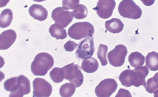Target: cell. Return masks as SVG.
Here are the masks:
<instances>
[{
    "mask_svg": "<svg viewBox=\"0 0 158 97\" xmlns=\"http://www.w3.org/2000/svg\"><path fill=\"white\" fill-rule=\"evenodd\" d=\"M54 64V60L52 55L47 52H41L36 55L32 63L31 72L35 76H45Z\"/></svg>",
    "mask_w": 158,
    "mask_h": 97,
    "instance_id": "1",
    "label": "cell"
},
{
    "mask_svg": "<svg viewBox=\"0 0 158 97\" xmlns=\"http://www.w3.org/2000/svg\"><path fill=\"white\" fill-rule=\"evenodd\" d=\"M95 32L93 25L89 22L75 23L69 28L68 34L71 38L80 40L94 36Z\"/></svg>",
    "mask_w": 158,
    "mask_h": 97,
    "instance_id": "2",
    "label": "cell"
},
{
    "mask_svg": "<svg viewBox=\"0 0 158 97\" xmlns=\"http://www.w3.org/2000/svg\"><path fill=\"white\" fill-rule=\"evenodd\" d=\"M118 10L124 18L136 20L141 17V9L132 0H123L119 3Z\"/></svg>",
    "mask_w": 158,
    "mask_h": 97,
    "instance_id": "3",
    "label": "cell"
},
{
    "mask_svg": "<svg viewBox=\"0 0 158 97\" xmlns=\"http://www.w3.org/2000/svg\"><path fill=\"white\" fill-rule=\"evenodd\" d=\"M64 73V79L69 80L70 83L76 87H81L84 82V75L81 72V67L73 63L62 67Z\"/></svg>",
    "mask_w": 158,
    "mask_h": 97,
    "instance_id": "4",
    "label": "cell"
},
{
    "mask_svg": "<svg viewBox=\"0 0 158 97\" xmlns=\"http://www.w3.org/2000/svg\"><path fill=\"white\" fill-rule=\"evenodd\" d=\"M127 53V47L123 44L116 46L108 54L110 64L114 67H120L125 63Z\"/></svg>",
    "mask_w": 158,
    "mask_h": 97,
    "instance_id": "5",
    "label": "cell"
},
{
    "mask_svg": "<svg viewBox=\"0 0 158 97\" xmlns=\"http://www.w3.org/2000/svg\"><path fill=\"white\" fill-rule=\"evenodd\" d=\"M76 52V58L81 60L87 57L93 56L95 51L94 36L85 38L78 44Z\"/></svg>",
    "mask_w": 158,
    "mask_h": 97,
    "instance_id": "6",
    "label": "cell"
},
{
    "mask_svg": "<svg viewBox=\"0 0 158 97\" xmlns=\"http://www.w3.org/2000/svg\"><path fill=\"white\" fill-rule=\"evenodd\" d=\"M118 85L115 79H107L102 81L95 89V93L98 97H109L117 90Z\"/></svg>",
    "mask_w": 158,
    "mask_h": 97,
    "instance_id": "7",
    "label": "cell"
},
{
    "mask_svg": "<svg viewBox=\"0 0 158 97\" xmlns=\"http://www.w3.org/2000/svg\"><path fill=\"white\" fill-rule=\"evenodd\" d=\"M74 17L72 12L64 10L63 7L56 8L52 11V18L55 23L63 29L71 23Z\"/></svg>",
    "mask_w": 158,
    "mask_h": 97,
    "instance_id": "8",
    "label": "cell"
},
{
    "mask_svg": "<svg viewBox=\"0 0 158 97\" xmlns=\"http://www.w3.org/2000/svg\"><path fill=\"white\" fill-rule=\"evenodd\" d=\"M33 96L48 97L52 91V85L46 79L37 78L33 82Z\"/></svg>",
    "mask_w": 158,
    "mask_h": 97,
    "instance_id": "9",
    "label": "cell"
},
{
    "mask_svg": "<svg viewBox=\"0 0 158 97\" xmlns=\"http://www.w3.org/2000/svg\"><path fill=\"white\" fill-rule=\"evenodd\" d=\"M116 5L114 0H100L97 3L95 10L99 17L106 19L112 15Z\"/></svg>",
    "mask_w": 158,
    "mask_h": 97,
    "instance_id": "10",
    "label": "cell"
},
{
    "mask_svg": "<svg viewBox=\"0 0 158 97\" xmlns=\"http://www.w3.org/2000/svg\"><path fill=\"white\" fill-rule=\"evenodd\" d=\"M18 87L15 93L10 94L9 97H23L24 95L28 94L31 91V84L27 77L21 75L19 76L18 79Z\"/></svg>",
    "mask_w": 158,
    "mask_h": 97,
    "instance_id": "11",
    "label": "cell"
},
{
    "mask_svg": "<svg viewBox=\"0 0 158 97\" xmlns=\"http://www.w3.org/2000/svg\"><path fill=\"white\" fill-rule=\"evenodd\" d=\"M16 33L13 30L3 31L0 35V49L7 50L15 42L17 38Z\"/></svg>",
    "mask_w": 158,
    "mask_h": 97,
    "instance_id": "12",
    "label": "cell"
},
{
    "mask_svg": "<svg viewBox=\"0 0 158 97\" xmlns=\"http://www.w3.org/2000/svg\"><path fill=\"white\" fill-rule=\"evenodd\" d=\"M29 13L35 19L42 22L47 19L48 12L47 9L41 5L34 4L29 9Z\"/></svg>",
    "mask_w": 158,
    "mask_h": 97,
    "instance_id": "13",
    "label": "cell"
},
{
    "mask_svg": "<svg viewBox=\"0 0 158 97\" xmlns=\"http://www.w3.org/2000/svg\"><path fill=\"white\" fill-rule=\"evenodd\" d=\"M133 71L135 73V80L134 86L138 87L143 86L145 87L146 85V78L149 74V70L146 66L135 68Z\"/></svg>",
    "mask_w": 158,
    "mask_h": 97,
    "instance_id": "14",
    "label": "cell"
},
{
    "mask_svg": "<svg viewBox=\"0 0 158 97\" xmlns=\"http://www.w3.org/2000/svg\"><path fill=\"white\" fill-rule=\"evenodd\" d=\"M81 67L85 72L89 74L93 73L98 70L99 63L94 57H88L83 60Z\"/></svg>",
    "mask_w": 158,
    "mask_h": 97,
    "instance_id": "15",
    "label": "cell"
},
{
    "mask_svg": "<svg viewBox=\"0 0 158 97\" xmlns=\"http://www.w3.org/2000/svg\"><path fill=\"white\" fill-rule=\"evenodd\" d=\"M124 26L123 23L118 18H113L106 21L105 23V27L107 31L114 34L122 31Z\"/></svg>",
    "mask_w": 158,
    "mask_h": 97,
    "instance_id": "16",
    "label": "cell"
},
{
    "mask_svg": "<svg viewBox=\"0 0 158 97\" xmlns=\"http://www.w3.org/2000/svg\"><path fill=\"white\" fill-rule=\"evenodd\" d=\"M49 33L52 37L57 40H63L67 37L66 30L56 24L52 25L49 29Z\"/></svg>",
    "mask_w": 158,
    "mask_h": 97,
    "instance_id": "17",
    "label": "cell"
},
{
    "mask_svg": "<svg viewBox=\"0 0 158 97\" xmlns=\"http://www.w3.org/2000/svg\"><path fill=\"white\" fill-rule=\"evenodd\" d=\"M146 67L151 71H156L158 70V53L153 51L148 54L146 58Z\"/></svg>",
    "mask_w": 158,
    "mask_h": 97,
    "instance_id": "18",
    "label": "cell"
},
{
    "mask_svg": "<svg viewBox=\"0 0 158 97\" xmlns=\"http://www.w3.org/2000/svg\"><path fill=\"white\" fill-rule=\"evenodd\" d=\"M145 57L138 52H132L128 57L131 66L134 68L143 66L145 63Z\"/></svg>",
    "mask_w": 158,
    "mask_h": 97,
    "instance_id": "19",
    "label": "cell"
},
{
    "mask_svg": "<svg viewBox=\"0 0 158 97\" xmlns=\"http://www.w3.org/2000/svg\"><path fill=\"white\" fill-rule=\"evenodd\" d=\"M13 18V14L9 9H6L1 13L0 26L2 28H7L10 25Z\"/></svg>",
    "mask_w": 158,
    "mask_h": 97,
    "instance_id": "20",
    "label": "cell"
},
{
    "mask_svg": "<svg viewBox=\"0 0 158 97\" xmlns=\"http://www.w3.org/2000/svg\"><path fill=\"white\" fill-rule=\"evenodd\" d=\"M76 87L71 83H66L60 87L59 92L62 97H71L74 94Z\"/></svg>",
    "mask_w": 158,
    "mask_h": 97,
    "instance_id": "21",
    "label": "cell"
},
{
    "mask_svg": "<svg viewBox=\"0 0 158 97\" xmlns=\"http://www.w3.org/2000/svg\"><path fill=\"white\" fill-rule=\"evenodd\" d=\"M49 75L51 79L55 83H60L64 79V73L62 68H54L50 71Z\"/></svg>",
    "mask_w": 158,
    "mask_h": 97,
    "instance_id": "22",
    "label": "cell"
},
{
    "mask_svg": "<svg viewBox=\"0 0 158 97\" xmlns=\"http://www.w3.org/2000/svg\"><path fill=\"white\" fill-rule=\"evenodd\" d=\"M158 72L156 73L154 77L148 79L144 87L148 93L153 94L158 90Z\"/></svg>",
    "mask_w": 158,
    "mask_h": 97,
    "instance_id": "23",
    "label": "cell"
},
{
    "mask_svg": "<svg viewBox=\"0 0 158 97\" xmlns=\"http://www.w3.org/2000/svg\"><path fill=\"white\" fill-rule=\"evenodd\" d=\"M108 51L107 46L103 44H100L99 46L97 55L98 58L100 60L102 66H104L108 64V62L106 58Z\"/></svg>",
    "mask_w": 158,
    "mask_h": 97,
    "instance_id": "24",
    "label": "cell"
},
{
    "mask_svg": "<svg viewBox=\"0 0 158 97\" xmlns=\"http://www.w3.org/2000/svg\"><path fill=\"white\" fill-rule=\"evenodd\" d=\"M74 18L77 19H82L87 17L88 10L84 5L79 4L76 9L72 11Z\"/></svg>",
    "mask_w": 158,
    "mask_h": 97,
    "instance_id": "25",
    "label": "cell"
},
{
    "mask_svg": "<svg viewBox=\"0 0 158 97\" xmlns=\"http://www.w3.org/2000/svg\"><path fill=\"white\" fill-rule=\"evenodd\" d=\"M79 0H63L62 2L63 8L65 10L75 9L79 5Z\"/></svg>",
    "mask_w": 158,
    "mask_h": 97,
    "instance_id": "26",
    "label": "cell"
},
{
    "mask_svg": "<svg viewBox=\"0 0 158 97\" xmlns=\"http://www.w3.org/2000/svg\"><path fill=\"white\" fill-rule=\"evenodd\" d=\"M18 78V77L11 78L5 81L4 85L5 90L7 91L12 92L17 84Z\"/></svg>",
    "mask_w": 158,
    "mask_h": 97,
    "instance_id": "27",
    "label": "cell"
},
{
    "mask_svg": "<svg viewBox=\"0 0 158 97\" xmlns=\"http://www.w3.org/2000/svg\"><path fill=\"white\" fill-rule=\"evenodd\" d=\"M78 45V44H76L74 41L70 40L65 43L64 47L67 51L72 52L77 47Z\"/></svg>",
    "mask_w": 158,
    "mask_h": 97,
    "instance_id": "28",
    "label": "cell"
},
{
    "mask_svg": "<svg viewBox=\"0 0 158 97\" xmlns=\"http://www.w3.org/2000/svg\"><path fill=\"white\" fill-rule=\"evenodd\" d=\"M132 97V96L129 91L125 90V89L121 88L119 89L117 95L115 96V97Z\"/></svg>",
    "mask_w": 158,
    "mask_h": 97,
    "instance_id": "29",
    "label": "cell"
},
{
    "mask_svg": "<svg viewBox=\"0 0 158 97\" xmlns=\"http://www.w3.org/2000/svg\"><path fill=\"white\" fill-rule=\"evenodd\" d=\"M143 4L146 6H151L154 4L155 1H142Z\"/></svg>",
    "mask_w": 158,
    "mask_h": 97,
    "instance_id": "30",
    "label": "cell"
}]
</instances>
